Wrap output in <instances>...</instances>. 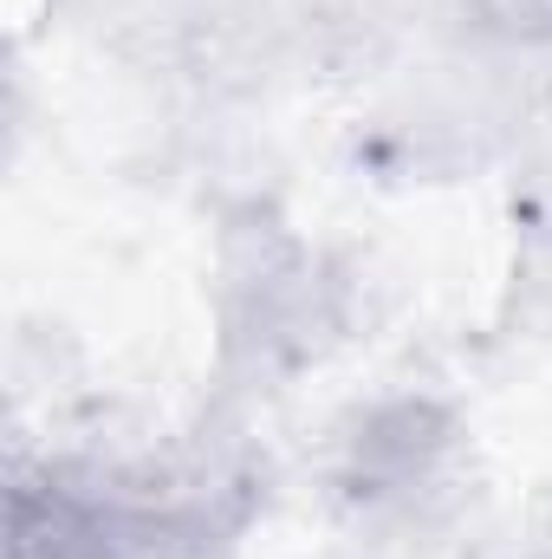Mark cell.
<instances>
[{"label": "cell", "mask_w": 552, "mask_h": 559, "mask_svg": "<svg viewBox=\"0 0 552 559\" xmlns=\"http://www.w3.org/2000/svg\"><path fill=\"white\" fill-rule=\"evenodd\" d=\"M118 514L79 488L20 481L7 508V559H118Z\"/></svg>", "instance_id": "3"}, {"label": "cell", "mask_w": 552, "mask_h": 559, "mask_svg": "<svg viewBox=\"0 0 552 559\" xmlns=\"http://www.w3.org/2000/svg\"><path fill=\"white\" fill-rule=\"evenodd\" d=\"M468 13L507 46H552V0H468Z\"/></svg>", "instance_id": "4"}, {"label": "cell", "mask_w": 552, "mask_h": 559, "mask_svg": "<svg viewBox=\"0 0 552 559\" xmlns=\"http://www.w3.org/2000/svg\"><path fill=\"white\" fill-rule=\"evenodd\" d=\"M448 449H455V417L442 404L429 397L377 404L345 449V488L364 501H410L442 475Z\"/></svg>", "instance_id": "2"}, {"label": "cell", "mask_w": 552, "mask_h": 559, "mask_svg": "<svg viewBox=\"0 0 552 559\" xmlns=\"http://www.w3.org/2000/svg\"><path fill=\"white\" fill-rule=\"evenodd\" d=\"M215 299H221V358L254 384L319 365L345 332V286L292 228H279L261 209L221 228Z\"/></svg>", "instance_id": "1"}]
</instances>
